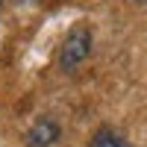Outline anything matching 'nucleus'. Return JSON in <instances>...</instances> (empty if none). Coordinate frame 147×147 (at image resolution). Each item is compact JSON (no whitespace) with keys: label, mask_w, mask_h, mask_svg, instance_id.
I'll return each instance as SVG.
<instances>
[{"label":"nucleus","mask_w":147,"mask_h":147,"mask_svg":"<svg viewBox=\"0 0 147 147\" xmlns=\"http://www.w3.org/2000/svg\"><path fill=\"white\" fill-rule=\"evenodd\" d=\"M15 6H27V3H35V0H12Z\"/></svg>","instance_id":"20e7f679"},{"label":"nucleus","mask_w":147,"mask_h":147,"mask_svg":"<svg viewBox=\"0 0 147 147\" xmlns=\"http://www.w3.org/2000/svg\"><path fill=\"white\" fill-rule=\"evenodd\" d=\"M59 136H62V129H59L56 121L38 118V121L30 127V132H27V144H30V147H50V144L59 141Z\"/></svg>","instance_id":"f03ea898"},{"label":"nucleus","mask_w":147,"mask_h":147,"mask_svg":"<svg viewBox=\"0 0 147 147\" xmlns=\"http://www.w3.org/2000/svg\"><path fill=\"white\" fill-rule=\"evenodd\" d=\"M91 147H132V144L124 141L121 136H115L112 129H97L91 136Z\"/></svg>","instance_id":"7ed1b4c3"},{"label":"nucleus","mask_w":147,"mask_h":147,"mask_svg":"<svg viewBox=\"0 0 147 147\" xmlns=\"http://www.w3.org/2000/svg\"><path fill=\"white\" fill-rule=\"evenodd\" d=\"M88 50H91V32L80 24V27H74L65 35V41H62V50H59V68H62V71L80 68L85 62V56H88Z\"/></svg>","instance_id":"f257e3e1"}]
</instances>
